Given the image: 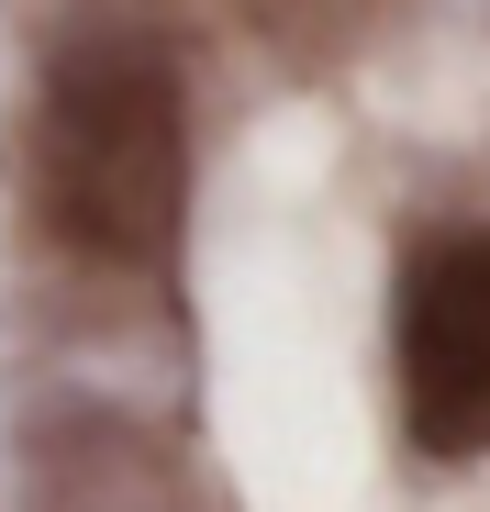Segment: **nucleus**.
<instances>
[{
  "label": "nucleus",
  "mask_w": 490,
  "mask_h": 512,
  "mask_svg": "<svg viewBox=\"0 0 490 512\" xmlns=\"http://www.w3.org/2000/svg\"><path fill=\"white\" fill-rule=\"evenodd\" d=\"M34 201L101 268H168L190 223V101L168 45L78 34L34 101Z\"/></svg>",
  "instance_id": "1"
},
{
  "label": "nucleus",
  "mask_w": 490,
  "mask_h": 512,
  "mask_svg": "<svg viewBox=\"0 0 490 512\" xmlns=\"http://www.w3.org/2000/svg\"><path fill=\"white\" fill-rule=\"evenodd\" d=\"M390 368H401V435L435 468L490 457V223H446L401 256Z\"/></svg>",
  "instance_id": "2"
}]
</instances>
